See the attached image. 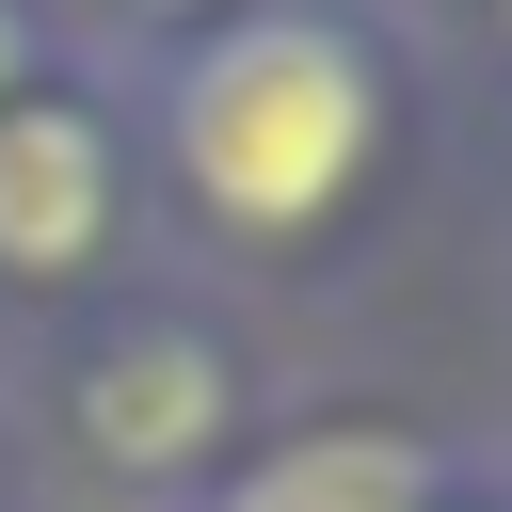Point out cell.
Masks as SVG:
<instances>
[{"label":"cell","mask_w":512,"mask_h":512,"mask_svg":"<svg viewBox=\"0 0 512 512\" xmlns=\"http://www.w3.org/2000/svg\"><path fill=\"white\" fill-rule=\"evenodd\" d=\"M176 160H192L208 208L304 224V208L368 160V64H352V32H320V16L224 32V48L176 80Z\"/></svg>","instance_id":"6da1fadb"},{"label":"cell","mask_w":512,"mask_h":512,"mask_svg":"<svg viewBox=\"0 0 512 512\" xmlns=\"http://www.w3.org/2000/svg\"><path fill=\"white\" fill-rule=\"evenodd\" d=\"M80 416H96V448L112 464H192L208 448V416H224V368H208V336H112L96 352V384H80Z\"/></svg>","instance_id":"7a4b0ae2"},{"label":"cell","mask_w":512,"mask_h":512,"mask_svg":"<svg viewBox=\"0 0 512 512\" xmlns=\"http://www.w3.org/2000/svg\"><path fill=\"white\" fill-rule=\"evenodd\" d=\"M96 208H112L96 128L80 112H16L0 128V256L16 272H64V256H96Z\"/></svg>","instance_id":"3957f363"},{"label":"cell","mask_w":512,"mask_h":512,"mask_svg":"<svg viewBox=\"0 0 512 512\" xmlns=\"http://www.w3.org/2000/svg\"><path fill=\"white\" fill-rule=\"evenodd\" d=\"M224 512H416V464L384 432H320V448H272Z\"/></svg>","instance_id":"277c9868"},{"label":"cell","mask_w":512,"mask_h":512,"mask_svg":"<svg viewBox=\"0 0 512 512\" xmlns=\"http://www.w3.org/2000/svg\"><path fill=\"white\" fill-rule=\"evenodd\" d=\"M0 64H16V16H0Z\"/></svg>","instance_id":"5b68a950"}]
</instances>
